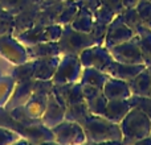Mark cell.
Masks as SVG:
<instances>
[{
    "label": "cell",
    "instance_id": "484cf974",
    "mask_svg": "<svg viewBox=\"0 0 151 145\" xmlns=\"http://www.w3.org/2000/svg\"><path fill=\"white\" fill-rule=\"evenodd\" d=\"M15 86L16 80L11 74L0 75V107H4L7 104V102L9 100L11 95L13 92Z\"/></svg>",
    "mask_w": 151,
    "mask_h": 145
},
{
    "label": "cell",
    "instance_id": "f35d334b",
    "mask_svg": "<svg viewBox=\"0 0 151 145\" xmlns=\"http://www.w3.org/2000/svg\"><path fill=\"white\" fill-rule=\"evenodd\" d=\"M147 69H149V71H150V74H151V65H147Z\"/></svg>",
    "mask_w": 151,
    "mask_h": 145
},
{
    "label": "cell",
    "instance_id": "ab89813d",
    "mask_svg": "<svg viewBox=\"0 0 151 145\" xmlns=\"http://www.w3.org/2000/svg\"><path fill=\"white\" fill-rule=\"evenodd\" d=\"M1 11H3V8H1V5H0V13H1Z\"/></svg>",
    "mask_w": 151,
    "mask_h": 145
},
{
    "label": "cell",
    "instance_id": "836d02e7",
    "mask_svg": "<svg viewBox=\"0 0 151 145\" xmlns=\"http://www.w3.org/2000/svg\"><path fill=\"white\" fill-rule=\"evenodd\" d=\"M19 137H21V136L17 132H15L12 129H8V128H4V127H0V145L17 143Z\"/></svg>",
    "mask_w": 151,
    "mask_h": 145
},
{
    "label": "cell",
    "instance_id": "60d3db41",
    "mask_svg": "<svg viewBox=\"0 0 151 145\" xmlns=\"http://www.w3.org/2000/svg\"><path fill=\"white\" fill-rule=\"evenodd\" d=\"M150 98H151V92H150Z\"/></svg>",
    "mask_w": 151,
    "mask_h": 145
},
{
    "label": "cell",
    "instance_id": "9a60e30c",
    "mask_svg": "<svg viewBox=\"0 0 151 145\" xmlns=\"http://www.w3.org/2000/svg\"><path fill=\"white\" fill-rule=\"evenodd\" d=\"M33 85H35V79H25L16 82L13 92L11 95L9 100L4 106V108L9 111V109L15 108V107L24 106L28 102V99L31 98L32 92H33Z\"/></svg>",
    "mask_w": 151,
    "mask_h": 145
},
{
    "label": "cell",
    "instance_id": "8992f818",
    "mask_svg": "<svg viewBox=\"0 0 151 145\" xmlns=\"http://www.w3.org/2000/svg\"><path fill=\"white\" fill-rule=\"evenodd\" d=\"M0 57L13 66L24 63L29 60L27 48L12 33L0 37Z\"/></svg>",
    "mask_w": 151,
    "mask_h": 145
},
{
    "label": "cell",
    "instance_id": "52a82bcc",
    "mask_svg": "<svg viewBox=\"0 0 151 145\" xmlns=\"http://www.w3.org/2000/svg\"><path fill=\"white\" fill-rule=\"evenodd\" d=\"M78 57L83 68H96L102 71L106 70L110 62L114 60L109 48H106L104 44H96L86 48Z\"/></svg>",
    "mask_w": 151,
    "mask_h": 145
},
{
    "label": "cell",
    "instance_id": "f546056e",
    "mask_svg": "<svg viewBox=\"0 0 151 145\" xmlns=\"http://www.w3.org/2000/svg\"><path fill=\"white\" fill-rule=\"evenodd\" d=\"M94 15V21L98 24H102V25H109L111 23V20L117 16V13L114 11H111L110 8L105 7V5H101L97 11L93 12Z\"/></svg>",
    "mask_w": 151,
    "mask_h": 145
},
{
    "label": "cell",
    "instance_id": "e0dca14e",
    "mask_svg": "<svg viewBox=\"0 0 151 145\" xmlns=\"http://www.w3.org/2000/svg\"><path fill=\"white\" fill-rule=\"evenodd\" d=\"M131 108L133 107H131L129 99H109L104 116L106 119L119 124Z\"/></svg>",
    "mask_w": 151,
    "mask_h": 145
},
{
    "label": "cell",
    "instance_id": "2e32d148",
    "mask_svg": "<svg viewBox=\"0 0 151 145\" xmlns=\"http://www.w3.org/2000/svg\"><path fill=\"white\" fill-rule=\"evenodd\" d=\"M61 55L63 54L33 60V63H35L33 79H52L56 69L58 66V62L61 60Z\"/></svg>",
    "mask_w": 151,
    "mask_h": 145
},
{
    "label": "cell",
    "instance_id": "4dcf8cb0",
    "mask_svg": "<svg viewBox=\"0 0 151 145\" xmlns=\"http://www.w3.org/2000/svg\"><path fill=\"white\" fill-rule=\"evenodd\" d=\"M135 8L141 17L142 24L151 28V1L150 0H139Z\"/></svg>",
    "mask_w": 151,
    "mask_h": 145
},
{
    "label": "cell",
    "instance_id": "d6a6232c",
    "mask_svg": "<svg viewBox=\"0 0 151 145\" xmlns=\"http://www.w3.org/2000/svg\"><path fill=\"white\" fill-rule=\"evenodd\" d=\"M29 4H32L29 0H0V5H1L3 9L9 11L13 15L19 13L20 11H23L24 8Z\"/></svg>",
    "mask_w": 151,
    "mask_h": 145
},
{
    "label": "cell",
    "instance_id": "8fae6325",
    "mask_svg": "<svg viewBox=\"0 0 151 145\" xmlns=\"http://www.w3.org/2000/svg\"><path fill=\"white\" fill-rule=\"evenodd\" d=\"M82 83L73 82V83H61V85H53L52 94L55 98L60 102L63 107H69L72 104H77L81 102H85L82 90Z\"/></svg>",
    "mask_w": 151,
    "mask_h": 145
},
{
    "label": "cell",
    "instance_id": "8d00e7d4",
    "mask_svg": "<svg viewBox=\"0 0 151 145\" xmlns=\"http://www.w3.org/2000/svg\"><path fill=\"white\" fill-rule=\"evenodd\" d=\"M138 3L139 0H122L123 8H135Z\"/></svg>",
    "mask_w": 151,
    "mask_h": 145
},
{
    "label": "cell",
    "instance_id": "5bb4252c",
    "mask_svg": "<svg viewBox=\"0 0 151 145\" xmlns=\"http://www.w3.org/2000/svg\"><path fill=\"white\" fill-rule=\"evenodd\" d=\"M146 66L147 65H145V63H123L113 60L110 65L106 68L105 72H107L113 78H118V79L129 82L143 69H146Z\"/></svg>",
    "mask_w": 151,
    "mask_h": 145
},
{
    "label": "cell",
    "instance_id": "4fadbf2b",
    "mask_svg": "<svg viewBox=\"0 0 151 145\" xmlns=\"http://www.w3.org/2000/svg\"><path fill=\"white\" fill-rule=\"evenodd\" d=\"M40 120L45 127L50 128V129L65 120V107L61 106L60 102L55 98L52 92L48 96L47 107H45V111Z\"/></svg>",
    "mask_w": 151,
    "mask_h": 145
},
{
    "label": "cell",
    "instance_id": "30bf717a",
    "mask_svg": "<svg viewBox=\"0 0 151 145\" xmlns=\"http://www.w3.org/2000/svg\"><path fill=\"white\" fill-rule=\"evenodd\" d=\"M135 36V31L131 29L127 24L123 21L122 16L118 13L111 23L107 25L106 34L104 38V45L106 48H111L114 45L122 44L125 41H129L130 38Z\"/></svg>",
    "mask_w": 151,
    "mask_h": 145
},
{
    "label": "cell",
    "instance_id": "d6986e66",
    "mask_svg": "<svg viewBox=\"0 0 151 145\" xmlns=\"http://www.w3.org/2000/svg\"><path fill=\"white\" fill-rule=\"evenodd\" d=\"M27 53H28L29 60H36V58H44V57H53V55H60V46L58 41H42L37 42L35 45L27 46Z\"/></svg>",
    "mask_w": 151,
    "mask_h": 145
},
{
    "label": "cell",
    "instance_id": "7a4b0ae2",
    "mask_svg": "<svg viewBox=\"0 0 151 145\" xmlns=\"http://www.w3.org/2000/svg\"><path fill=\"white\" fill-rule=\"evenodd\" d=\"M123 144H137L151 135V119L137 108H131L119 123Z\"/></svg>",
    "mask_w": 151,
    "mask_h": 145
},
{
    "label": "cell",
    "instance_id": "ba28073f",
    "mask_svg": "<svg viewBox=\"0 0 151 145\" xmlns=\"http://www.w3.org/2000/svg\"><path fill=\"white\" fill-rule=\"evenodd\" d=\"M55 143L58 144H82L86 143V135L82 125L70 120H64L52 128Z\"/></svg>",
    "mask_w": 151,
    "mask_h": 145
},
{
    "label": "cell",
    "instance_id": "ffe728a7",
    "mask_svg": "<svg viewBox=\"0 0 151 145\" xmlns=\"http://www.w3.org/2000/svg\"><path fill=\"white\" fill-rule=\"evenodd\" d=\"M129 88L133 95L150 96L151 92V74L149 69H143L139 74H137L133 79L129 80Z\"/></svg>",
    "mask_w": 151,
    "mask_h": 145
},
{
    "label": "cell",
    "instance_id": "f1b7e54d",
    "mask_svg": "<svg viewBox=\"0 0 151 145\" xmlns=\"http://www.w3.org/2000/svg\"><path fill=\"white\" fill-rule=\"evenodd\" d=\"M15 29V15L9 11L3 9L0 13V37L8 33H13Z\"/></svg>",
    "mask_w": 151,
    "mask_h": 145
},
{
    "label": "cell",
    "instance_id": "277c9868",
    "mask_svg": "<svg viewBox=\"0 0 151 145\" xmlns=\"http://www.w3.org/2000/svg\"><path fill=\"white\" fill-rule=\"evenodd\" d=\"M53 80L52 79H35L33 92L28 99L24 108L27 114L35 120H40L45 111L48 103V96L53 90Z\"/></svg>",
    "mask_w": 151,
    "mask_h": 145
},
{
    "label": "cell",
    "instance_id": "83f0119b",
    "mask_svg": "<svg viewBox=\"0 0 151 145\" xmlns=\"http://www.w3.org/2000/svg\"><path fill=\"white\" fill-rule=\"evenodd\" d=\"M129 102H130L131 107L142 111L146 114L151 119V98L150 96H143V95H133L131 94L129 96Z\"/></svg>",
    "mask_w": 151,
    "mask_h": 145
},
{
    "label": "cell",
    "instance_id": "ac0fdd59",
    "mask_svg": "<svg viewBox=\"0 0 151 145\" xmlns=\"http://www.w3.org/2000/svg\"><path fill=\"white\" fill-rule=\"evenodd\" d=\"M102 91H104L105 96L107 98V100L109 99H129V96L131 95L129 83L126 80L113 77H110L106 80Z\"/></svg>",
    "mask_w": 151,
    "mask_h": 145
},
{
    "label": "cell",
    "instance_id": "6da1fadb",
    "mask_svg": "<svg viewBox=\"0 0 151 145\" xmlns=\"http://www.w3.org/2000/svg\"><path fill=\"white\" fill-rule=\"evenodd\" d=\"M86 143H122L121 125L105 116L90 114L82 123Z\"/></svg>",
    "mask_w": 151,
    "mask_h": 145
},
{
    "label": "cell",
    "instance_id": "44dd1931",
    "mask_svg": "<svg viewBox=\"0 0 151 145\" xmlns=\"http://www.w3.org/2000/svg\"><path fill=\"white\" fill-rule=\"evenodd\" d=\"M64 5H65V0H57L52 4L42 7L39 12V16H37L36 24L47 26L50 25V24L57 23V17L60 15V12L63 11Z\"/></svg>",
    "mask_w": 151,
    "mask_h": 145
},
{
    "label": "cell",
    "instance_id": "603a6c76",
    "mask_svg": "<svg viewBox=\"0 0 151 145\" xmlns=\"http://www.w3.org/2000/svg\"><path fill=\"white\" fill-rule=\"evenodd\" d=\"M72 28L76 31L90 33L94 25V15L91 11H89L85 7H78V11L76 13L74 18L70 23Z\"/></svg>",
    "mask_w": 151,
    "mask_h": 145
},
{
    "label": "cell",
    "instance_id": "4316f807",
    "mask_svg": "<svg viewBox=\"0 0 151 145\" xmlns=\"http://www.w3.org/2000/svg\"><path fill=\"white\" fill-rule=\"evenodd\" d=\"M78 11V5L74 0H65V5H64L63 11L60 12L57 17V24L61 25H66V24H70L72 20L74 18L76 13Z\"/></svg>",
    "mask_w": 151,
    "mask_h": 145
},
{
    "label": "cell",
    "instance_id": "9c48e42d",
    "mask_svg": "<svg viewBox=\"0 0 151 145\" xmlns=\"http://www.w3.org/2000/svg\"><path fill=\"white\" fill-rule=\"evenodd\" d=\"M113 58L118 62L123 63H145L143 55H142L141 48H139L138 36H134L129 41H125L122 44L114 45L109 48ZM146 65V63H145Z\"/></svg>",
    "mask_w": 151,
    "mask_h": 145
},
{
    "label": "cell",
    "instance_id": "e575fe53",
    "mask_svg": "<svg viewBox=\"0 0 151 145\" xmlns=\"http://www.w3.org/2000/svg\"><path fill=\"white\" fill-rule=\"evenodd\" d=\"M74 1L77 3L78 7H85L89 11H91V12L97 11L102 5L101 0H74Z\"/></svg>",
    "mask_w": 151,
    "mask_h": 145
},
{
    "label": "cell",
    "instance_id": "cb8c5ba5",
    "mask_svg": "<svg viewBox=\"0 0 151 145\" xmlns=\"http://www.w3.org/2000/svg\"><path fill=\"white\" fill-rule=\"evenodd\" d=\"M135 34L138 36L139 48L146 65H151V28L139 24L135 28Z\"/></svg>",
    "mask_w": 151,
    "mask_h": 145
},
{
    "label": "cell",
    "instance_id": "d590c367",
    "mask_svg": "<svg viewBox=\"0 0 151 145\" xmlns=\"http://www.w3.org/2000/svg\"><path fill=\"white\" fill-rule=\"evenodd\" d=\"M101 4L105 5V7H107V8H110L111 11H114L117 15L123 11L122 0H101Z\"/></svg>",
    "mask_w": 151,
    "mask_h": 145
},
{
    "label": "cell",
    "instance_id": "1f68e13d",
    "mask_svg": "<svg viewBox=\"0 0 151 145\" xmlns=\"http://www.w3.org/2000/svg\"><path fill=\"white\" fill-rule=\"evenodd\" d=\"M119 15L122 16L123 21H125L131 29H134V31H135V28L139 24H142L141 17H139L138 12H137V8H123V11Z\"/></svg>",
    "mask_w": 151,
    "mask_h": 145
},
{
    "label": "cell",
    "instance_id": "7402d4cb",
    "mask_svg": "<svg viewBox=\"0 0 151 145\" xmlns=\"http://www.w3.org/2000/svg\"><path fill=\"white\" fill-rule=\"evenodd\" d=\"M109 78H110V75L107 74V72L98 70V69H96V68H83L80 82L82 83V85L94 86V87L102 90Z\"/></svg>",
    "mask_w": 151,
    "mask_h": 145
},
{
    "label": "cell",
    "instance_id": "3957f363",
    "mask_svg": "<svg viewBox=\"0 0 151 145\" xmlns=\"http://www.w3.org/2000/svg\"><path fill=\"white\" fill-rule=\"evenodd\" d=\"M99 44L97 38L91 33L76 31L72 28L70 24L64 25L63 34L58 40V46H60L61 54H74L80 55L82 50L91 45Z\"/></svg>",
    "mask_w": 151,
    "mask_h": 145
},
{
    "label": "cell",
    "instance_id": "74e56055",
    "mask_svg": "<svg viewBox=\"0 0 151 145\" xmlns=\"http://www.w3.org/2000/svg\"><path fill=\"white\" fill-rule=\"evenodd\" d=\"M5 66H13V65L8 63L7 61L3 60V58L0 57V75H1V74H7V72H4V70H5Z\"/></svg>",
    "mask_w": 151,
    "mask_h": 145
},
{
    "label": "cell",
    "instance_id": "d4e9b609",
    "mask_svg": "<svg viewBox=\"0 0 151 145\" xmlns=\"http://www.w3.org/2000/svg\"><path fill=\"white\" fill-rule=\"evenodd\" d=\"M89 115H90V111H89V108H88L86 102L72 104V106L65 108V120L76 122V123H78V124H81Z\"/></svg>",
    "mask_w": 151,
    "mask_h": 145
},
{
    "label": "cell",
    "instance_id": "b9f144b4",
    "mask_svg": "<svg viewBox=\"0 0 151 145\" xmlns=\"http://www.w3.org/2000/svg\"><path fill=\"white\" fill-rule=\"evenodd\" d=\"M150 136H151V135H150Z\"/></svg>",
    "mask_w": 151,
    "mask_h": 145
},
{
    "label": "cell",
    "instance_id": "5b68a950",
    "mask_svg": "<svg viewBox=\"0 0 151 145\" xmlns=\"http://www.w3.org/2000/svg\"><path fill=\"white\" fill-rule=\"evenodd\" d=\"M82 69H83V66H82V63H81L78 55L63 54L52 80L55 85L80 82L81 74H82Z\"/></svg>",
    "mask_w": 151,
    "mask_h": 145
},
{
    "label": "cell",
    "instance_id": "7c38bea8",
    "mask_svg": "<svg viewBox=\"0 0 151 145\" xmlns=\"http://www.w3.org/2000/svg\"><path fill=\"white\" fill-rule=\"evenodd\" d=\"M82 86H83L82 90H83V96H85V102L88 104L90 114L104 116L107 104V98L105 96L104 91L101 88L94 87V86H89V85H82Z\"/></svg>",
    "mask_w": 151,
    "mask_h": 145
}]
</instances>
